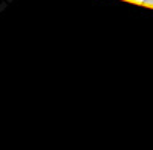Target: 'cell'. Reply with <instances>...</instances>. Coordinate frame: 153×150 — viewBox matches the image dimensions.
<instances>
[{
    "instance_id": "obj_1",
    "label": "cell",
    "mask_w": 153,
    "mask_h": 150,
    "mask_svg": "<svg viewBox=\"0 0 153 150\" xmlns=\"http://www.w3.org/2000/svg\"><path fill=\"white\" fill-rule=\"evenodd\" d=\"M146 5H153V0H144Z\"/></svg>"
}]
</instances>
